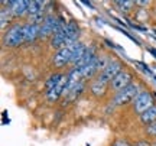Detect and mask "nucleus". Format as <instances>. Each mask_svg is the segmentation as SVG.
Masks as SVG:
<instances>
[{
    "label": "nucleus",
    "mask_w": 156,
    "mask_h": 146,
    "mask_svg": "<svg viewBox=\"0 0 156 146\" xmlns=\"http://www.w3.org/2000/svg\"><path fill=\"white\" fill-rule=\"evenodd\" d=\"M114 3H116V6H119V9H120L122 12H124V13L129 12L134 5H136V2H132V0H123V2L122 0H117V2H114Z\"/></svg>",
    "instance_id": "obj_21"
},
{
    "label": "nucleus",
    "mask_w": 156,
    "mask_h": 146,
    "mask_svg": "<svg viewBox=\"0 0 156 146\" xmlns=\"http://www.w3.org/2000/svg\"><path fill=\"white\" fill-rule=\"evenodd\" d=\"M140 120H142V123L147 124V126L153 123V122H156V106H152L143 114H140Z\"/></svg>",
    "instance_id": "obj_17"
},
{
    "label": "nucleus",
    "mask_w": 156,
    "mask_h": 146,
    "mask_svg": "<svg viewBox=\"0 0 156 146\" xmlns=\"http://www.w3.org/2000/svg\"><path fill=\"white\" fill-rule=\"evenodd\" d=\"M51 46L52 48H56L59 51L62 49L65 45V32H56V34L52 35V39H51Z\"/></svg>",
    "instance_id": "obj_16"
},
{
    "label": "nucleus",
    "mask_w": 156,
    "mask_h": 146,
    "mask_svg": "<svg viewBox=\"0 0 156 146\" xmlns=\"http://www.w3.org/2000/svg\"><path fill=\"white\" fill-rule=\"evenodd\" d=\"M80 69H81V73H83V78H91V77L100 69V68H98V56H95L90 64H87L85 67L80 68Z\"/></svg>",
    "instance_id": "obj_15"
},
{
    "label": "nucleus",
    "mask_w": 156,
    "mask_h": 146,
    "mask_svg": "<svg viewBox=\"0 0 156 146\" xmlns=\"http://www.w3.org/2000/svg\"><path fill=\"white\" fill-rule=\"evenodd\" d=\"M136 146H151L149 145V142H145V141H142V142H139Z\"/></svg>",
    "instance_id": "obj_25"
},
{
    "label": "nucleus",
    "mask_w": 156,
    "mask_h": 146,
    "mask_svg": "<svg viewBox=\"0 0 156 146\" xmlns=\"http://www.w3.org/2000/svg\"><path fill=\"white\" fill-rule=\"evenodd\" d=\"M122 71H123V69H122V62L116 61V59H112V61H108L107 67L103 69L101 75L112 83V80L114 78V77H117V75L122 73Z\"/></svg>",
    "instance_id": "obj_6"
},
{
    "label": "nucleus",
    "mask_w": 156,
    "mask_h": 146,
    "mask_svg": "<svg viewBox=\"0 0 156 146\" xmlns=\"http://www.w3.org/2000/svg\"><path fill=\"white\" fill-rule=\"evenodd\" d=\"M25 42V36H23V25H13L7 32H6L5 38H3V44L9 48H16V46L22 45Z\"/></svg>",
    "instance_id": "obj_1"
},
{
    "label": "nucleus",
    "mask_w": 156,
    "mask_h": 146,
    "mask_svg": "<svg viewBox=\"0 0 156 146\" xmlns=\"http://www.w3.org/2000/svg\"><path fill=\"white\" fill-rule=\"evenodd\" d=\"M67 87H68V75H65L64 77V80H62L59 84L56 85L54 90H51L46 93V97H48V101L49 103H52V101H56L59 97L65 93V90H67Z\"/></svg>",
    "instance_id": "obj_10"
},
{
    "label": "nucleus",
    "mask_w": 156,
    "mask_h": 146,
    "mask_svg": "<svg viewBox=\"0 0 156 146\" xmlns=\"http://www.w3.org/2000/svg\"><path fill=\"white\" fill-rule=\"evenodd\" d=\"M130 84H132V74L129 73V71H124V69H123L117 77H114V78L112 80V83H110L112 88L113 90H116L117 93L124 90V88L129 87Z\"/></svg>",
    "instance_id": "obj_5"
},
{
    "label": "nucleus",
    "mask_w": 156,
    "mask_h": 146,
    "mask_svg": "<svg viewBox=\"0 0 156 146\" xmlns=\"http://www.w3.org/2000/svg\"><path fill=\"white\" fill-rule=\"evenodd\" d=\"M83 90H84V81H80V83L73 84V85H68L65 93H64V97H65L68 101H73L83 93Z\"/></svg>",
    "instance_id": "obj_12"
},
{
    "label": "nucleus",
    "mask_w": 156,
    "mask_h": 146,
    "mask_svg": "<svg viewBox=\"0 0 156 146\" xmlns=\"http://www.w3.org/2000/svg\"><path fill=\"white\" fill-rule=\"evenodd\" d=\"M134 112L139 113V114H143V113L147 110V109H151L153 104V97H152L151 93H147V91H143V93H139L137 97L134 98Z\"/></svg>",
    "instance_id": "obj_3"
},
{
    "label": "nucleus",
    "mask_w": 156,
    "mask_h": 146,
    "mask_svg": "<svg viewBox=\"0 0 156 146\" xmlns=\"http://www.w3.org/2000/svg\"><path fill=\"white\" fill-rule=\"evenodd\" d=\"M71 46H73V56H71V64H77L81 58L84 56V54H85V51H87V46L83 45L81 42H74V44H71Z\"/></svg>",
    "instance_id": "obj_14"
},
{
    "label": "nucleus",
    "mask_w": 156,
    "mask_h": 146,
    "mask_svg": "<svg viewBox=\"0 0 156 146\" xmlns=\"http://www.w3.org/2000/svg\"><path fill=\"white\" fill-rule=\"evenodd\" d=\"M137 94H139V87L132 83V84L129 85V87H126L124 90L117 93V96L114 97V104H117V106L129 104V103L134 101V98L137 97Z\"/></svg>",
    "instance_id": "obj_2"
},
{
    "label": "nucleus",
    "mask_w": 156,
    "mask_h": 146,
    "mask_svg": "<svg viewBox=\"0 0 156 146\" xmlns=\"http://www.w3.org/2000/svg\"><path fill=\"white\" fill-rule=\"evenodd\" d=\"M147 133L151 136H153V137H156V122H153V123H151L149 126H147Z\"/></svg>",
    "instance_id": "obj_22"
},
{
    "label": "nucleus",
    "mask_w": 156,
    "mask_h": 146,
    "mask_svg": "<svg viewBox=\"0 0 156 146\" xmlns=\"http://www.w3.org/2000/svg\"><path fill=\"white\" fill-rule=\"evenodd\" d=\"M64 77H65V75H62V74H59V73L52 74L49 78H48L46 84H45V87H46V93H48V91H51V90H54L56 85H58L62 80H64Z\"/></svg>",
    "instance_id": "obj_18"
},
{
    "label": "nucleus",
    "mask_w": 156,
    "mask_h": 146,
    "mask_svg": "<svg viewBox=\"0 0 156 146\" xmlns=\"http://www.w3.org/2000/svg\"><path fill=\"white\" fill-rule=\"evenodd\" d=\"M12 16H15L13 13H12L10 7H3L2 9V12H0V17H2V29L6 28V23H9L12 20Z\"/></svg>",
    "instance_id": "obj_20"
},
{
    "label": "nucleus",
    "mask_w": 156,
    "mask_h": 146,
    "mask_svg": "<svg viewBox=\"0 0 156 146\" xmlns=\"http://www.w3.org/2000/svg\"><path fill=\"white\" fill-rule=\"evenodd\" d=\"M56 20H58V17H55L54 15H48V16H46L44 25L41 26V38H46V36H49V35L55 34Z\"/></svg>",
    "instance_id": "obj_9"
},
{
    "label": "nucleus",
    "mask_w": 156,
    "mask_h": 146,
    "mask_svg": "<svg viewBox=\"0 0 156 146\" xmlns=\"http://www.w3.org/2000/svg\"><path fill=\"white\" fill-rule=\"evenodd\" d=\"M80 34V28L74 20L67 23V29H65V45H71L77 41V36Z\"/></svg>",
    "instance_id": "obj_11"
},
{
    "label": "nucleus",
    "mask_w": 156,
    "mask_h": 146,
    "mask_svg": "<svg viewBox=\"0 0 156 146\" xmlns=\"http://www.w3.org/2000/svg\"><path fill=\"white\" fill-rule=\"evenodd\" d=\"M7 6L10 7L12 13L15 16H22L23 13L28 12V2L23 0H15V2H7Z\"/></svg>",
    "instance_id": "obj_13"
},
{
    "label": "nucleus",
    "mask_w": 156,
    "mask_h": 146,
    "mask_svg": "<svg viewBox=\"0 0 156 146\" xmlns=\"http://www.w3.org/2000/svg\"><path fill=\"white\" fill-rule=\"evenodd\" d=\"M136 5H139V6H149L151 5V2H149V0H140V2H136Z\"/></svg>",
    "instance_id": "obj_24"
},
{
    "label": "nucleus",
    "mask_w": 156,
    "mask_h": 146,
    "mask_svg": "<svg viewBox=\"0 0 156 146\" xmlns=\"http://www.w3.org/2000/svg\"><path fill=\"white\" fill-rule=\"evenodd\" d=\"M113 146H132L130 143H129L127 141H123V139H119V141H116L114 143H113Z\"/></svg>",
    "instance_id": "obj_23"
},
{
    "label": "nucleus",
    "mask_w": 156,
    "mask_h": 146,
    "mask_svg": "<svg viewBox=\"0 0 156 146\" xmlns=\"http://www.w3.org/2000/svg\"><path fill=\"white\" fill-rule=\"evenodd\" d=\"M71 56H73V46L71 45L64 46L62 49H59L55 54L52 62H54V65H55L56 68H62L71 62Z\"/></svg>",
    "instance_id": "obj_4"
},
{
    "label": "nucleus",
    "mask_w": 156,
    "mask_h": 146,
    "mask_svg": "<svg viewBox=\"0 0 156 146\" xmlns=\"http://www.w3.org/2000/svg\"><path fill=\"white\" fill-rule=\"evenodd\" d=\"M149 52H152V55L156 58V49H153V48H149Z\"/></svg>",
    "instance_id": "obj_26"
},
{
    "label": "nucleus",
    "mask_w": 156,
    "mask_h": 146,
    "mask_svg": "<svg viewBox=\"0 0 156 146\" xmlns=\"http://www.w3.org/2000/svg\"><path fill=\"white\" fill-rule=\"evenodd\" d=\"M44 6H45L44 2H35V0L28 2V12H26V13H29L30 16L38 15L41 12H44Z\"/></svg>",
    "instance_id": "obj_19"
},
{
    "label": "nucleus",
    "mask_w": 156,
    "mask_h": 146,
    "mask_svg": "<svg viewBox=\"0 0 156 146\" xmlns=\"http://www.w3.org/2000/svg\"><path fill=\"white\" fill-rule=\"evenodd\" d=\"M110 84V81L108 80H106L103 75H98L97 78L91 83V85H90V90H91V93L94 94V96L100 97V96H104L107 91V85Z\"/></svg>",
    "instance_id": "obj_7"
},
{
    "label": "nucleus",
    "mask_w": 156,
    "mask_h": 146,
    "mask_svg": "<svg viewBox=\"0 0 156 146\" xmlns=\"http://www.w3.org/2000/svg\"><path fill=\"white\" fill-rule=\"evenodd\" d=\"M23 36H25V42L26 44H32L41 36V26L34 25V23H26L23 25Z\"/></svg>",
    "instance_id": "obj_8"
}]
</instances>
